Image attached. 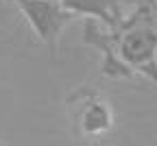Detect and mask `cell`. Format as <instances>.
I'll use <instances>...</instances> for the list:
<instances>
[{"label":"cell","instance_id":"cell-1","mask_svg":"<svg viewBox=\"0 0 157 146\" xmlns=\"http://www.w3.org/2000/svg\"><path fill=\"white\" fill-rule=\"evenodd\" d=\"M85 31V41L101 46L105 52V74H144L157 83V0H142L137 13L122 20L113 35L98 33L94 22H87Z\"/></svg>","mask_w":157,"mask_h":146},{"label":"cell","instance_id":"cell-2","mask_svg":"<svg viewBox=\"0 0 157 146\" xmlns=\"http://www.w3.org/2000/svg\"><path fill=\"white\" fill-rule=\"evenodd\" d=\"M17 5L22 7L26 20L35 29V33L46 41L50 50H55L57 37L61 33L63 24L70 22L74 15L68 11H61L59 5L50 2V0H17Z\"/></svg>","mask_w":157,"mask_h":146},{"label":"cell","instance_id":"cell-3","mask_svg":"<svg viewBox=\"0 0 157 146\" xmlns=\"http://www.w3.org/2000/svg\"><path fill=\"white\" fill-rule=\"evenodd\" d=\"M68 102L74 107V124L78 133L101 135L111 127V111L107 102L94 92H78Z\"/></svg>","mask_w":157,"mask_h":146},{"label":"cell","instance_id":"cell-4","mask_svg":"<svg viewBox=\"0 0 157 146\" xmlns=\"http://www.w3.org/2000/svg\"><path fill=\"white\" fill-rule=\"evenodd\" d=\"M63 2L74 9V11H90V13H98L101 17H105L107 22H113L109 15V5L116 0H63Z\"/></svg>","mask_w":157,"mask_h":146}]
</instances>
